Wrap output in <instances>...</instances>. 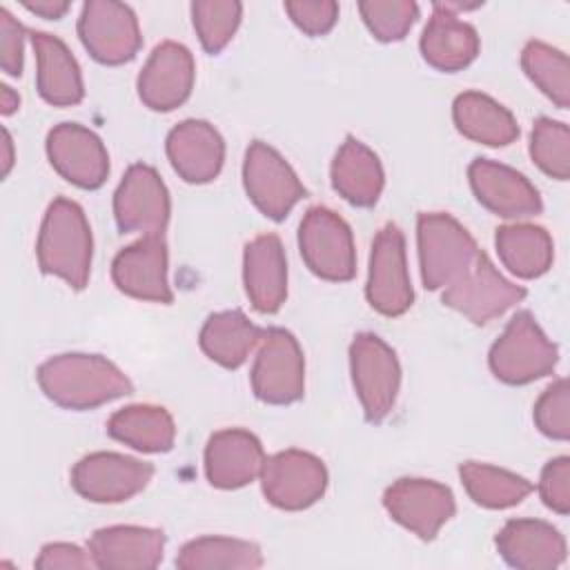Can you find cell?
Returning a JSON list of instances; mask_svg holds the SVG:
<instances>
[{
	"instance_id": "obj_30",
	"label": "cell",
	"mask_w": 570,
	"mask_h": 570,
	"mask_svg": "<svg viewBox=\"0 0 570 570\" xmlns=\"http://www.w3.org/2000/svg\"><path fill=\"white\" fill-rule=\"evenodd\" d=\"M111 439L127 443L140 452H167L176 439L171 414L160 405H127L114 412L107 421Z\"/></svg>"
},
{
	"instance_id": "obj_34",
	"label": "cell",
	"mask_w": 570,
	"mask_h": 570,
	"mask_svg": "<svg viewBox=\"0 0 570 570\" xmlns=\"http://www.w3.org/2000/svg\"><path fill=\"white\" fill-rule=\"evenodd\" d=\"M525 76L561 109L570 105V67L568 56L541 40L525 42L521 51Z\"/></svg>"
},
{
	"instance_id": "obj_16",
	"label": "cell",
	"mask_w": 570,
	"mask_h": 570,
	"mask_svg": "<svg viewBox=\"0 0 570 570\" xmlns=\"http://www.w3.org/2000/svg\"><path fill=\"white\" fill-rule=\"evenodd\" d=\"M51 167L71 185L98 189L109 174V156L102 140L78 122H60L47 136Z\"/></svg>"
},
{
	"instance_id": "obj_37",
	"label": "cell",
	"mask_w": 570,
	"mask_h": 570,
	"mask_svg": "<svg viewBox=\"0 0 570 570\" xmlns=\"http://www.w3.org/2000/svg\"><path fill=\"white\" fill-rule=\"evenodd\" d=\"M358 11L367 29L381 42L401 40L419 16V4L412 0H363Z\"/></svg>"
},
{
	"instance_id": "obj_8",
	"label": "cell",
	"mask_w": 570,
	"mask_h": 570,
	"mask_svg": "<svg viewBox=\"0 0 570 570\" xmlns=\"http://www.w3.org/2000/svg\"><path fill=\"white\" fill-rule=\"evenodd\" d=\"M252 390L256 399L269 405H287L303 396L305 361L292 332L283 327L263 332L252 367Z\"/></svg>"
},
{
	"instance_id": "obj_26",
	"label": "cell",
	"mask_w": 570,
	"mask_h": 570,
	"mask_svg": "<svg viewBox=\"0 0 570 570\" xmlns=\"http://www.w3.org/2000/svg\"><path fill=\"white\" fill-rule=\"evenodd\" d=\"M31 45L36 51V85L40 96L56 107L78 105L85 96L82 76L69 47L47 31H31Z\"/></svg>"
},
{
	"instance_id": "obj_18",
	"label": "cell",
	"mask_w": 570,
	"mask_h": 570,
	"mask_svg": "<svg viewBox=\"0 0 570 570\" xmlns=\"http://www.w3.org/2000/svg\"><path fill=\"white\" fill-rule=\"evenodd\" d=\"M468 178L476 200L497 216L525 218L537 216L543 209L537 187L508 165L474 158L468 167Z\"/></svg>"
},
{
	"instance_id": "obj_25",
	"label": "cell",
	"mask_w": 570,
	"mask_h": 570,
	"mask_svg": "<svg viewBox=\"0 0 570 570\" xmlns=\"http://www.w3.org/2000/svg\"><path fill=\"white\" fill-rule=\"evenodd\" d=\"M421 53L428 65L439 71H459L468 67L479 53V36L476 29L456 13L432 4V16L423 27L419 40Z\"/></svg>"
},
{
	"instance_id": "obj_41",
	"label": "cell",
	"mask_w": 570,
	"mask_h": 570,
	"mask_svg": "<svg viewBox=\"0 0 570 570\" xmlns=\"http://www.w3.org/2000/svg\"><path fill=\"white\" fill-rule=\"evenodd\" d=\"M24 27L9 13V9H0V62L9 76L22 73V45H24Z\"/></svg>"
},
{
	"instance_id": "obj_24",
	"label": "cell",
	"mask_w": 570,
	"mask_h": 570,
	"mask_svg": "<svg viewBox=\"0 0 570 570\" xmlns=\"http://www.w3.org/2000/svg\"><path fill=\"white\" fill-rule=\"evenodd\" d=\"M243 283L249 303L263 314H274L285 303L287 261L276 234H261L245 245Z\"/></svg>"
},
{
	"instance_id": "obj_27",
	"label": "cell",
	"mask_w": 570,
	"mask_h": 570,
	"mask_svg": "<svg viewBox=\"0 0 570 570\" xmlns=\"http://www.w3.org/2000/svg\"><path fill=\"white\" fill-rule=\"evenodd\" d=\"M332 187L356 207H372L383 191V165L358 138L347 136L338 147L332 167Z\"/></svg>"
},
{
	"instance_id": "obj_5",
	"label": "cell",
	"mask_w": 570,
	"mask_h": 570,
	"mask_svg": "<svg viewBox=\"0 0 570 570\" xmlns=\"http://www.w3.org/2000/svg\"><path fill=\"white\" fill-rule=\"evenodd\" d=\"M350 370L365 419L381 423L392 412L401 385V365L394 350L381 336L361 332L350 345Z\"/></svg>"
},
{
	"instance_id": "obj_4",
	"label": "cell",
	"mask_w": 570,
	"mask_h": 570,
	"mask_svg": "<svg viewBox=\"0 0 570 570\" xmlns=\"http://www.w3.org/2000/svg\"><path fill=\"white\" fill-rule=\"evenodd\" d=\"M416 240L421 281L428 289L452 285L479 254L470 232L454 216L443 212L419 214Z\"/></svg>"
},
{
	"instance_id": "obj_7",
	"label": "cell",
	"mask_w": 570,
	"mask_h": 570,
	"mask_svg": "<svg viewBox=\"0 0 570 570\" xmlns=\"http://www.w3.org/2000/svg\"><path fill=\"white\" fill-rule=\"evenodd\" d=\"M523 298L525 287L514 285L512 281L501 276L481 249L470 267L452 285H448L441 296L443 305L456 309L474 325H483L501 316L505 309Z\"/></svg>"
},
{
	"instance_id": "obj_15",
	"label": "cell",
	"mask_w": 570,
	"mask_h": 570,
	"mask_svg": "<svg viewBox=\"0 0 570 570\" xmlns=\"http://www.w3.org/2000/svg\"><path fill=\"white\" fill-rule=\"evenodd\" d=\"M387 514L423 541H432L454 517L456 503L448 485L430 479H399L383 492Z\"/></svg>"
},
{
	"instance_id": "obj_22",
	"label": "cell",
	"mask_w": 570,
	"mask_h": 570,
	"mask_svg": "<svg viewBox=\"0 0 570 570\" xmlns=\"http://www.w3.org/2000/svg\"><path fill=\"white\" fill-rule=\"evenodd\" d=\"M165 534L158 528L109 525L89 539L96 568L105 570H151L163 561Z\"/></svg>"
},
{
	"instance_id": "obj_6",
	"label": "cell",
	"mask_w": 570,
	"mask_h": 570,
	"mask_svg": "<svg viewBox=\"0 0 570 570\" xmlns=\"http://www.w3.org/2000/svg\"><path fill=\"white\" fill-rule=\"evenodd\" d=\"M298 249L318 278L350 281L356 272V249L350 225L332 209L309 207L298 225Z\"/></svg>"
},
{
	"instance_id": "obj_19",
	"label": "cell",
	"mask_w": 570,
	"mask_h": 570,
	"mask_svg": "<svg viewBox=\"0 0 570 570\" xmlns=\"http://www.w3.org/2000/svg\"><path fill=\"white\" fill-rule=\"evenodd\" d=\"M111 278L120 292L140 301L171 303L167 283V243L163 236H142L120 249L111 263Z\"/></svg>"
},
{
	"instance_id": "obj_28",
	"label": "cell",
	"mask_w": 570,
	"mask_h": 570,
	"mask_svg": "<svg viewBox=\"0 0 570 570\" xmlns=\"http://www.w3.org/2000/svg\"><path fill=\"white\" fill-rule=\"evenodd\" d=\"M452 118L465 138L490 147H505L519 136L514 116L481 91L459 94L452 105Z\"/></svg>"
},
{
	"instance_id": "obj_21",
	"label": "cell",
	"mask_w": 570,
	"mask_h": 570,
	"mask_svg": "<svg viewBox=\"0 0 570 570\" xmlns=\"http://www.w3.org/2000/svg\"><path fill=\"white\" fill-rule=\"evenodd\" d=\"M167 158L187 183H209L225 160L223 136L207 122L187 118L167 134Z\"/></svg>"
},
{
	"instance_id": "obj_36",
	"label": "cell",
	"mask_w": 570,
	"mask_h": 570,
	"mask_svg": "<svg viewBox=\"0 0 570 570\" xmlns=\"http://www.w3.org/2000/svg\"><path fill=\"white\" fill-rule=\"evenodd\" d=\"M530 156L541 171L557 180L570 176V129L552 118H537L530 136Z\"/></svg>"
},
{
	"instance_id": "obj_2",
	"label": "cell",
	"mask_w": 570,
	"mask_h": 570,
	"mask_svg": "<svg viewBox=\"0 0 570 570\" xmlns=\"http://www.w3.org/2000/svg\"><path fill=\"white\" fill-rule=\"evenodd\" d=\"M38 265L45 274H53L82 289L89 281L94 240L87 216L76 200L53 198L38 234Z\"/></svg>"
},
{
	"instance_id": "obj_38",
	"label": "cell",
	"mask_w": 570,
	"mask_h": 570,
	"mask_svg": "<svg viewBox=\"0 0 570 570\" xmlns=\"http://www.w3.org/2000/svg\"><path fill=\"white\" fill-rule=\"evenodd\" d=\"M568 407H570V387L566 379H559L552 385H548L534 403V423L541 430V434L557 441H568L570 436Z\"/></svg>"
},
{
	"instance_id": "obj_31",
	"label": "cell",
	"mask_w": 570,
	"mask_h": 570,
	"mask_svg": "<svg viewBox=\"0 0 570 570\" xmlns=\"http://www.w3.org/2000/svg\"><path fill=\"white\" fill-rule=\"evenodd\" d=\"M494 243L501 263L519 278H537L552 265V238L539 225H503L497 229Z\"/></svg>"
},
{
	"instance_id": "obj_43",
	"label": "cell",
	"mask_w": 570,
	"mask_h": 570,
	"mask_svg": "<svg viewBox=\"0 0 570 570\" xmlns=\"http://www.w3.org/2000/svg\"><path fill=\"white\" fill-rule=\"evenodd\" d=\"M22 4L29 9V11H33V13H38V16H42V18H60V16H65L67 13V9H69V2L67 0H22Z\"/></svg>"
},
{
	"instance_id": "obj_39",
	"label": "cell",
	"mask_w": 570,
	"mask_h": 570,
	"mask_svg": "<svg viewBox=\"0 0 570 570\" xmlns=\"http://www.w3.org/2000/svg\"><path fill=\"white\" fill-rule=\"evenodd\" d=\"M285 11L309 36L327 33L338 18V4L334 0H289L285 2Z\"/></svg>"
},
{
	"instance_id": "obj_14",
	"label": "cell",
	"mask_w": 570,
	"mask_h": 570,
	"mask_svg": "<svg viewBox=\"0 0 570 570\" xmlns=\"http://www.w3.org/2000/svg\"><path fill=\"white\" fill-rule=\"evenodd\" d=\"M169 191L149 165H131L116 194L114 218L120 232H140L142 236H163L169 220Z\"/></svg>"
},
{
	"instance_id": "obj_29",
	"label": "cell",
	"mask_w": 570,
	"mask_h": 570,
	"mask_svg": "<svg viewBox=\"0 0 570 570\" xmlns=\"http://www.w3.org/2000/svg\"><path fill=\"white\" fill-rule=\"evenodd\" d=\"M263 332L265 330L256 327L240 309H225L207 316L200 327L198 343L214 363L236 370L261 343Z\"/></svg>"
},
{
	"instance_id": "obj_40",
	"label": "cell",
	"mask_w": 570,
	"mask_h": 570,
	"mask_svg": "<svg viewBox=\"0 0 570 570\" xmlns=\"http://www.w3.org/2000/svg\"><path fill=\"white\" fill-rule=\"evenodd\" d=\"M539 494L550 510L559 514L570 512V459L568 456H557L546 463L539 479Z\"/></svg>"
},
{
	"instance_id": "obj_42",
	"label": "cell",
	"mask_w": 570,
	"mask_h": 570,
	"mask_svg": "<svg viewBox=\"0 0 570 570\" xmlns=\"http://www.w3.org/2000/svg\"><path fill=\"white\" fill-rule=\"evenodd\" d=\"M91 566H96L91 552H85L73 543H47L36 559V568L40 570H56V568L76 570V568H91Z\"/></svg>"
},
{
	"instance_id": "obj_33",
	"label": "cell",
	"mask_w": 570,
	"mask_h": 570,
	"mask_svg": "<svg viewBox=\"0 0 570 570\" xmlns=\"http://www.w3.org/2000/svg\"><path fill=\"white\" fill-rule=\"evenodd\" d=\"M176 566L180 570H252L263 566V552L252 541L229 537H200L180 548Z\"/></svg>"
},
{
	"instance_id": "obj_11",
	"label": "cell",
	"mask_w": 570,
	"mask_h": 570,
	"mask_svg": "<svg viewBox=\"0 0 570 570\" xmlns=\"http://www.w3.org/2000/svg\"><path fill=\"white\" fill-rule=\"evenodd\" d=\"M365 296L383 316H401L412 307L414 292L405 263V238L394 223H385L372 243Z\"/></svg>"
},
{
	"instance_id": "obj_44",
	"label": "cell",
	"mask_w": 570,
	"mask_h": 570,
	"mask_svg": "<svg viewBox=\"0 0 570 570\" xmlns=\"http://www.w3.org/2000/svg\"><path fill=\"white\" fill-rule=\"evenodd\" d=\"M18 105H20L18 94H13V89H11V87L2 85V87H0V111H2V116L13 114V111L18 109Z\"/></svg>"
},
{
	"instance_id": "obj_3",
	"label": "cell",
	"mask_w": 570,
	"mask_h": 570,
	"mask_svg": "<svg viewBox=\"0 0 570 570\" xmlns=\"http://www.w3.org/2000/svg\"><path fill=\"white\" fill-rule=\"evenodd\" d=\"M559 361L557 345L548 341L534 316L517 312L503 334L492 343L488 363L492 374L508 385H525L552 374Z\"/></svg>"
},
{
	"instance_id": "obj_32",
	"label": "cell",
	"mask_w": 570,
	"mask_h": 570,
	"mask_svg": "<svg viewBox=\"0 0 570 570\" xmlns=\"http://www.w3.org/2000/svg\"><path fill=\"white\" fill-rule=\"evenodd\" d=\"M459 476L470 499L490 510L512 508L532 492V483L528 479L488 463L465 461L459 468Z\"/></svg>"
},
{
	"instance_id": "obj_9",
	"label": "cell",
	"mask_w": 570,
	"mask_h": 570,
	"mask_svg": "<svg viewBox=\"0 0 570 570\" xmlns=\"http://www.w3.org/2000/svg\"><path fill=\"white\" fill-rule=\"evenodd\" d=\"M78 36L85 49L102 65L131 60L140 45V27L134 9L116 0H89L78 18Z\"/></svg>"
},
{
	"instance_id": "obj_23",
	"label": "cell",
	"mask_w": 570,
	"mask_h": 570,
	"mask_svg": "<svg viewBox=\"0 0 570 570\" xmlns=\"http://www.w3.org/2000/svg\"><path fill=\"white\" fill-rule=\"evenodd\" d=\"M494 541L503 561L519 570H552L566 559L561 532L541 519H510Z\"/></svg>"
},
{
	"instance_id": "obj_35",
	"label": "cell",
	"mask_w": 570,
	"mask_h": 570,
	"mask_svg": "<svg viewBox=\"0 0 570 570\" xmlns=\"http://www.w3.org/2000/svg\"><path fill=\"white\" fill-rule=\"evenodd\" d=\"M243 16L236 0H196L191 2V20L198 40L207 53H218L234 38Z\"/></svg>"
},
{
	"instance_id": "obj_45",
	"label": "cell",
	"mask_w": 570,
	"mask_h": 570,
	"mask_svg": "<svg viewBox=\"0 0 570 570\" xmlns=\"http://www.w3.org/2000/svg\"><path fill=\"white\" fill-rule=\"evenodd\" d=\"M2 138H4V160H2V176L9 174L11 163H13V145H11V136L7 129H2Z\"/></svg>"
},
{
	"instance_id": "obj_12",
	"label": "cell",
	"mask_w": 570,
	"mask_h": 570,
	"mask_svg": "<svg viewBox=\"0 0 570 570\" xmlns=\"http://www.w3.org/2000/svg\"><path fill=\"white\" fill-rule=\"evenodd\" d=\"M154 465L118 452H94L71 470L73 490L94 503H120L147 488Z\"/></svg>"
},
{
	"instance_id": "obj_17",
	"label": "cell",
	"mask_w": 570,
	"mask_h": 570,
	"mask_svg": "<svg viewBox=\"0 0 570 570\" xmlns=\"http://www.w3.org/2000/svg\"><path fill=\"white\" fill-rule=\"evenodd\" d=\"M194 76L191 51L180 42L165 40L154 47L138 73V96L154 111H171L189 98Z\"/></svg>"
},
{
	"instance_id": "obj_10",
	"label": "cell",
	"mask_w": 570,
	"mask_h": 570,
	"mask_svg": "<svg viewBox=\"0 0 570 570\" xmlns=\"http://www.w3.org/2000/svg\"><path fill=\"white\" fill-rule=\"evenodd\" d=\"M243 185L258 212L272 220H283L307 194L289 163L263 140H254L245 151Z\"/></svg>"
},
{
	"instance_id": "obj_1",
	"label": "cell",
	"mask_w": 570,
	"mask_h": 570,
	"mask_svg": "<svg viewBox=\"0 0 570 570\" xmlns=\"http://www.w3.org/2000/svg\"><path fill=\"white\" fill-rule=\"evenodd\" d=\"M36 376L42 392L67 410H91L134 392L125 372L98 354H58Z\"/></svg>"
},
{
	"instance_id": "obj_20",
	"label": "cell",
	"mask_w": 570,
	"mask_h": 570,
	"mask_svg": "<svg viewBox=\"0 0 570 570\" xmlns=\"http://www.w3.org/2000/svg\"><path fill=\"white\" fill-rule=\"evenodd\" d=\"M265 463L256 434L229 428L214 432L205 445V476L214 488L236 490L252 483Z\"/></svg>"
},
{
	"instance_id": "obj_13",
	"label": "cell",
	"mask_w": 570,
	"mask_h": 570,
	"mask_svg": "<svg viewBox=\"0 0 570 570\" xmlns=\"http://www.w3.org/2000/svg\"><path fill=\"white\" fill-rule=\"evenodd\" d=\"M261 485L272 505L281 510H305L325 494L327 470L309 452L283 450L265 459Z\"/></svg>"
}]
</instances>
